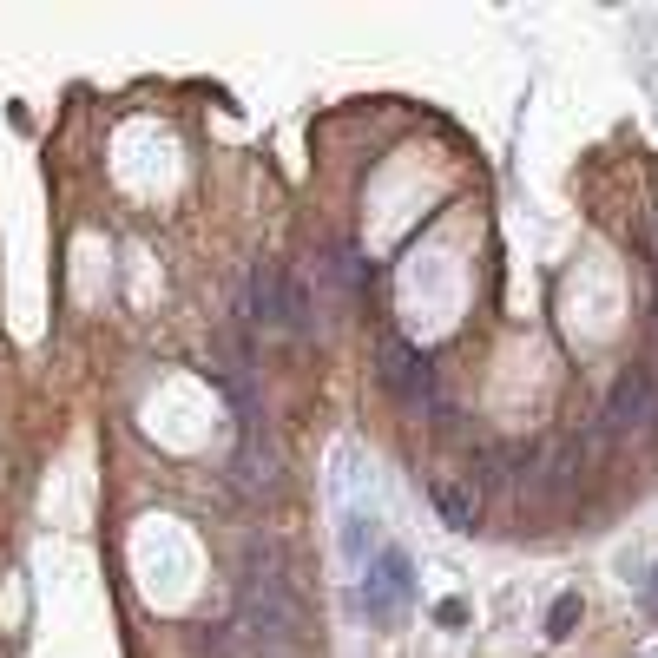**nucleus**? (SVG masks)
<instances>
[{
  "mask_svg": "<svg viewBox=\"0 0 658 658\" xmlns=\"http://www.w3.org/2000/svg\"><path fill=\"white\" fill-rule=\"evenodd\" d=\"M376 376H382V389H389L402 408H415V415H422V402L435 395V369H428V356H422L415 343H402V336H395V343H382Z\"/></svg>",
  "mask_w": 658,
  "mask_h": 658,
  "instance_id": "1",
  "label": "nucleus"
},
{
  "mask_svg": "<svg viewBox=\"0 0 658 658\" xmlns=\"http://www.w3.org/2000/svg\"><path fill=\"white\" fill-rule=\"evenodd\" d=\"M408 593H415L408 553H402V547H389L376 566H369V580H362V606H369V619H376V626H389L395 612L408 606Z\"/></svg>",
  "mask_w": 658,
  "mask_h": 658,
  "instance_id": "2",
  "label": "nucleus"
},
{
  "mask_svg": "<svg viewBox=\"0 0 658 658\" xmlns=\"http://www.w3.org/2000/svg\"><path fill=\"white\" fill-rule=\"evenodd\" d=\"M652 415H658V382L632 369V376L612 389V402H606V428H619V435H626V428H645Z\"/></svg>",
  "mask_w": 658,
  "mask_h": 658,
  "instance_id": "3",
  "label": "nucleus"
},
{
  "mask_svg": "<svg viewBox=\"0 0 658 658\" xmlns=\"http://www.w3.org/2000/svg\"><path fill=\"white\" fill-rule=\"evenodd\" d=\"M435 507H441L448 527H474V501L461 494V487H435Z\"/></svg>",
  "mask_w": 658,
  "mask_h": 658,
  "instance_id": "4",
  "label": "nucleus"
},
{
  "mask_svg": "<svg viewBox=\"0 0 658 658\" xmlns=\"http://www.w3.org/2000/svg\"><path fill=\"white\" fill-rule=\"evenodd\" d=\"M573 626H580V593H560L547 606V639H566Z\"/></svg>",
  "mask_w": 658,
  "mask_h": 658,
  "instance_id": "5",
  "label": "nucleus"
}]
</instances>
